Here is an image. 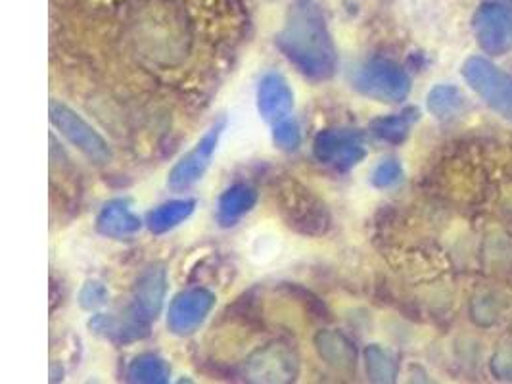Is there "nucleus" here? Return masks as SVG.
<instances>
[{"instance_id":"obj_23","label":"nucleus","mask_w":512,"mask_h":384,"mask_svg":"<svg viewBox=\"0 0 512 384\" xmlns=\"http://www.w3.org/2000/svg\"><path fill=\"white\" fill-rule=\"evenodd\" d=\"M403 179V166L399 164L396 158H386L382 160L376 168H374L373 175H371V183L376 189L386 191L396 187L397 183Z\"/></svg>"},{"instance_id":"obj_14","label":"nucleus","mask_w":512,"mask_h":384,"mask_svg":"<svg viewBox=\"0 0 512 384\" xmlns=\"http://www.w3.org/2000/svg\"><path fill=\"white\" fill-rule=\"evenodd\" d=\"M140 229L142 219L133 212L131 202L125 198L108 200L96 216V231L108 239H131Z\"/></svg>"},{"instance_id":"obj_15","label":"nucleus","mask_w":512,"mask_h":384,"mask_svg":"<svg viewBox=\"0 0 512 384\" xmlns=\"http://www.w3.org/2000/svg\"><path fill=\"white\" fill-rule=\"evenodd\" d=\"M257 204V191L248 183H234L225 189L217 202V223L221 227H234L240 219L248 216Z\"/></svg>"},{"instance_id":"obj_18","label":"nucleus","mask_w":512,"mask_h":384,"mask_svg":"<svg viewBox=\"0 0 512 384\" xmlns=\"http://www.w3.org/2000/svg\"><path fill=\"white\" fill-rule=\"evenodd\" d=\"M419 108H405L399 114L392 116H382L371 121L369 129L376 139L384 141V143L401 144L411 133L413 125L419 121Z\"/></svg>"},{"instance_id":"obj_3","label":"nucleus","mask_w":512,"mask_h":384,"mask_svg":"<svg viewBox=\"0 0 512 384\" xmlns=\"http://www.w3.org/2000/svg\"><path fill=\"white\" fill-rule=\"evenodd\" d=\"M463 77L491 110L512 121V77L509 73L499 70L486 58L472 56L463 66Z\"/></svg>"},{"instance_id":"obj_22","label":"nucleus","mask_w":512,"mask_h":384,"mask_svg":"<svg viewBox=\"0 0 512 384\" xmlns=\"http://www.w3.org/2000/svg\"><path fill=\"white\" fill-rule=\"evenodd\" d=\"M273 141L284 152H294L302 146V129L292 118L273 123Z\"/></svg>"},{"instance_id":"obj_20","label":"nucleus","mask_w":512,"mask_h":384,"mask_svg":"<svg viewBox=\"0 0 512 384\" xmlns=\"http://www.w3.org/2000/svg\"><path fill=\"white\" fill-rule=\"evenodd\" d=\"M426 104L432 116L438 120H449L463 110L465 96L453 85H438L428 93Z\"/></svg>"},{"instance_id":"obj_26","label":"nucleus","mask_w":512,"mask_h":384,"mask_svg":"<svg viewBox=\"0 0 512 384\" xmlns=\"http://www.w3.org/2000/svg\"><path fill=\"white\" fill-rule=\"evenodd\" d=\"M499 2H503V4H507V6H512V0H499Z\"/></svg>"},{"instance_id":"obj_8","label":"nucleus","mask_w":512,"mask_h":384,"mask_svg":"<svg viewBox=\"0 0 512 384\" xmlns=\"http://www.w3.org/2000/svg\"><path fill=\"white\" fill-rule=\"evenodd\" d=\"M215 294L208 288L194 287L179 292L167 312V329L175 336L194 335L215 308Z\"/></svg>"},{"instance_id":"obj_12","label":"nucleus","mask_w":512,"mask_h":384,"mask_svg":"<svg viewBox=\"0 0 512 384\" xmlns=\"http://www.w3.org/2000/svg\"><path fill=\"white\" fill-rule=\"evenodd\" d=\"M89 329L94 335L110 340L114 344H131L148 336L150 323L140 319L139 315H135L131 310L127 315L96 313L89 321Z\"/></svg>"},{"instance_id":"obj_4","label":"nucleus","mask_w":512,"mask_h":384,"mask_svg":"<svg viewBox=\"0 0 512 384\" xmlns=\"http://www.w3.org/2000/svg\"><path fill=\"white\" fill-rule=\"evenodd\" d=\"M50 121L56 131L81 154H85L94 164H106L112 158V150L104 137L87 120H83L70 106L52 100Z\"/></svg>"},{"instance_id":"obj_24","label":"nucleus","mask_w":512,"mask_h":384,"mask_svg":"<svg viewBox=\"0 0 512 384\" xmlns=\"http://www.w3.org/2000/svg\"><path fill=\"white\" fill-rule=\"evenodd\" d=\"M108 300H110V292L100 281H87L79 292V304L87 312H96V310L104 308L108 304Z\"/></svg>"},{"instance_id":"obj_19","label":"nucleus","mask_w":512,"mask_h":384,"mask_svg":"<svg viewBox=\"0 0 512 384\" xmlns=\"http://www.w3.org/2000/svg\"><path fill=\"white\" fill-rule=\"evenodd\" d=\"M171 367L162 356L144 352L129 363L127 367V379L131 383L140 384H165L169 383Z\"/></svg>"},{"instance_id":"obj_9","label":"nucleus","mask_w":512,"mask_h":384,"mask_svg":"<svg viewBox=\"0 0 512 384\" xmlns=\"http://www.w3.org/2000/svg\"><path fill=\"white\" fill-rule=\"evenodd\" d=\"M246 373L257 383H292L300 375V361L288 346L269 344L248 358Z\"/></svg>"},{"instance_id":"obj_5","label":"nucleus","mask_w":512,"mask_h":384,"mask_svg":"<svg viewBox=\"0 0 512 384\" xmlns=\"http://www.w3.org/2000/svg\"><path fill=\"white\" fill-rule=\"evenodd\" d=\"M313 156L319 164L338 171H350L359 166L367 148L363 135L355 129H323L313 141Z\"/></svg>"},{"instance_id":"obj_11","label":"nucleus","mask_w":512,"mask_h":384,"mask_svg":"<svg viewBox=\"0 0 512 384\" xmlns=\"http://www.w3.org/2000/svg\"><path fill=\"white\" fill-rule=\"evenodd\" d=\"M294 110V91L280 73H267L257 87V112L269 123H277Z\"/></svg>"},{"instance_id":"obj_1","label":"nucleus","mask_w":512,"mask_h":384,"mask_svg":"<svg viewBox=\"0 0 512 384\" xmlns=\"http://www.w3.org/2000/svg\"><path fill=\"white\" fill-rule=\"evenodd\" d=\"M277 48L309 81L323 83L338 72V50L315 0H296L290 6Z\"/></svg>"},{"instance_id":"obj_6","label":"nucleus","mask_w":512,"mask_h":384,"mask_svg":"<svg viewBox=\"0 0 512 384\" xmlns=\"http://www.w3.org/2000/svg\"><path fill=\"white\" fill-rule=\"evenodd\" d=\"M472 29L480 48L491 56H503L512 48V8L503 2L478 6Z\"/></svg>"},{"instance_id":"obj_7","label":"nucleus","mask_w":512,"mask_h":384,"mask_svg":"<svg viewBox=\"0 0 512 384\" xmlns=\"http://www.w3.org/2000/svg\"><path fill=\"white\" fill-rule=\"evenodd\" d=\"M225 121H219L211 127L210 131L194 144L192 150H188L185 156L179 158V162L171 168L167 175V185L173 191H187L194 187L210 168L211 160L217 152V146L221 141V135L225 131Z\"/></svg>"},{"instance_id":"obj_2","label":"nucleus","mask_w":512,"mask_h":384,"mask_svg":"<svg viewBox=\"0 0 512 384\" xmlns=\"http://www.w3.org/2000/svg\"><path fill=\"white\" fill-rule=\"evenodd\" d=\"M351 85L376 102H401L411 93V77L392 60L374 58L351 73Z\"/></svg>"},{"instance_id":"obj_21","label":"nucleus","mask_w":512,"mask_h":384,"mask_svg":"<svg viewBox=\"0 0 512 384\" xmlns=\"http://www.w3.org/2000/svg\"><path fill=\"white\" fill-rule=\"evenodd\" d=\"M365 365L367 375L374 383H394L399 373L396 358L378 344H373L365 350Z\"/></svg>"},{"instance_id":"obj_13","label":"nucleus","mask_w":512,"mask_h":384,"mask_svg":"<svg viewBox=\"0 0 512 384\" xmlns=\"http://www.w3.org/2000/svg\"><path fill=\"white\" fill-rule=\"evenodd\" d=\"M167 292V273L163 267H150L142 273L133 292L131 312L139 315L140 319L152 323L162 312L163 300Z\"/></svg>"},{"instance_id":"obj_17","label":"nucleus","mask_w":512,"mask_h":384,"mask_svg":"<svg viewBox=\"0 0 512 384\" xmlns=\"http://www.w3.org/2000/svg\"><path fill=\"white\" fill-rule=\"evenodd\" d=\"M196 210V200L194 198H179V200H167L154 210L148 212L146 216V227L154 235H165L185 223L188 217L194 214Z\"/></svg>"},{"instance_id":"obj_10","label":"nucleus","mask_w":512,"mask_h":384,"mask_svg":"<svg viewBox=\"0 0 512 384\" xmlns=\"http://www.w3.org/2000/svg\"><path fill=\"white\" fill-rule=\"evenodd\" d=\"M282 206L288 225L303 235L319 237L325 235L330 227V216L325 204L305 189L286 192Z\"/></svg>"},{"instance_id":"obj_16","label":"nucleus","mask_w":512,"mask_h":384,"mask_svg":"<svg viewBox=\"0 0 512 384\" xmlns=\"http://www.w3.org/2000/svg\"><path fill=\"white\" fill-rule=\"evenodd\" d=\"M315 348L328 365L342 369V371L355 369L357 352L348 336H344L338 331L323 329L315 335Z\"/></svg>"},{"instance_id":"obj_25","label":"nucleus","mask_w":512,"mask_h":384,"mask_svg":"<svg viewBox=\"0 0 512 384\" xmlns=\"http://www.w3.org/2000/svg\"><path fill=\"white\" fill-rule=\"evenodd\" d=\"M491 371L501 381H512V342H505L497 348L491 358Z\"/></svg>"}]
</instances>
